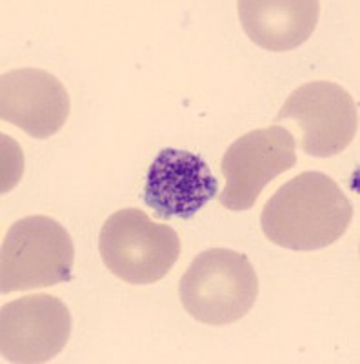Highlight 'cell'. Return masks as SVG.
Wrapping results in <instances>:
<instances>
[{
  "label": "cell",
  "mask_w": 360,
  "mask_h": 364,
  "mask_svg": "<svg viewBox=\"0 0 360 364\" xmlns=\"http://www.w3.org/2000/svg\"><path fill=\"white\" fill-rule=\"evenodd\" d=\"M353 204L329 175L306 171L282 184L266 203L261 226L266 239L293 252L335 245L348 232Z\"/></svg>",
  "instance_id": "6da1fadb"
},
{
  "label": "cell",
  "mask_w": 360,
  "mask_h": 364,
  "mask_svg": "<svg viewBox=\"0 0 360 364\" xmlns=\"http://www.w3.org/2000/svg\"><path fill=\"white\" fill-rule=\"evenodd\" d=\"M184 310L199 323L224 326L240 321L258 299L257 272L244 253L212 248L191 261L178 284Z\"/></svg>",
  "instance_id": "7a4b0ae2"
},
{
  "label": "cell",
  "mask_w": 360,
  "mask_h": 364,
  "mask_svg": "<svg viewBox=\"0 0 360 364\" xmlns=\"http://www.w3.org/2000/svg\"><path fill=\"white\" fill-rule=\"evenodd\" d=\"M70 232L46 215H29L9 228L0 253V291L38 290L73 279Z\"/></svg>",
  "instance_id": "3957f363"
},
{
  "label": "cell",
  "mask_w": 360,
  "mask_h": 364,
  "mask_svg": "<svg viewBox=\"0 0 360 364\" xmlns=\"http://www.w3.org/2000/svg\"><path fill=\"white\" fill-rule=\"evenodd\" d=\"M180 250L173 228L155 223L137 208L115 211L99 235L104 266L128 284H153L164 279L178 261Z\"/></svg>",
  "instance_id": "277c9868"
},
{
  "label": "cell",
  "mask_w": 360,
  "mask_h": 364,
  "mask_svg": "<svg viewBox=\"0 0 360 364\" xmlns=\"http://www.w3.org/2000/svg\"><path fill=\"white\" fill-rule=\"evenodd\" d=\"M295 164V136L290 129L273 124L246 133L229 146L220 162L226 178L220 204L231 211L249 210L269 182Z\"/></svg>",
  "instance_id": "5b68a950"
},
{
  "label": "cell",
  "mask_w": 360,
  "mask_h": 364,
  "mask_svg": "<svg viewBox=\"0 0 360 364\" xmlns=\"http://www.w3.org/2000/svg\"><path fill=\"white\" fill-rule=\"evenodd\" d=\"M295 120L302 129L300 148L317 159L342 154L359 132V109L349 91L329 80L298 86L277 115Z\"/></svg>",
  "instance_id": "8992f818"
},
{
  "label": "cell",
  "mask_w": 360,
  "mask_h": 364,
  "mask_svg": "<svg viewBox=\"0 0 360 364\" xmlns=\"http://www.w3.org/2000/svg\"><path fill=\"white\" fill-rule=\"evenodd\" d=\"M71 337V314L55 295L33 294L0 311V352L13 364L50 363Z\"/></svg>",
  "instance_id": "52a82bcc"
},
{
  "label": "cell",
  "mask_w": 360,
  "mask_h": 364,
  "mask_svg": "<svg viewBox=\"0 0 360 364\" xmlns=\"http://www.w3.org/2000/svg\"><path fill=\"white\" fill-rule=\"evenodd\" d=\"M219 193V182L200 155L186 149H160L149 166L144 203L162 220L191 219Z\"/></svg>",
  "instance_id": "ba28073f"
},
{
  "label": "cell",
  "mask_w": 360,
  "mask_h": 364,
  "mask_svg": "<svg viewBox=\"0 0 360 364\" xmlns=\"http://www.w3.org/2000/svg\"><path fill=\"white\" fill-rule=\"evenodd\" d=\"M71 100L64 84L50 71L21 68L2 75L0 117L33 139H50L64 128Z\"/></svg>",
  "instance_id": "9c48e42d"
},
{
  "label": "cell",
  "mask_w": 360,
  "mask_h": 364,
  "mask_svg": "<svg viewBox=\"0 0 360 364\" xmlns=\"http://www.w3.org/2000/svg\"><path fill=\"white\" fill-rule=\"evenodd\" d=\"M240 22L249 41L268 51H290L313 35L319 24L317 0H240Z\"/></svg>",
  "instance_id": "30bf717a"
}]
</instances>
